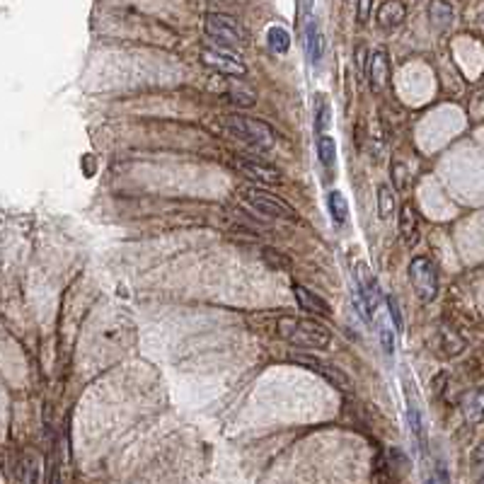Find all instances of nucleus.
Wrapping results in <instances>:
<instances>
[{"label":"nucleus","instance_id":"f257e3e1","mask_svg":"<svg viewBox=\"0 0 484 484\" xmlns=\"http://www.w3.org/2000/svg\"><path fill=\"white\" fill-rule=\"evenodd\" d=\"M276 332L284 342L303 349H325L332 342L330 330H325L320 322L301 320V317H281L276 322Z\"/></svg>","mask_w":484,"mask_h":484},{"label":"nucleus","instance_id":"f03ea898","mask_svg":"<svg viewBox=\"0 0 484 484\" xmlns=\"http://www.w3.org/2000/svg\"><path fill=\"white\" fill-rule=\"evenodd\" d=\"M223 124L238 141L247 143L250 148H255V150L274 148V143H276L274 131H271V126H266L264 122H260V119L242 117V114H230V117L223 119Z\"/></svg>","mask_w":484,"mask_h":484},{"label":"nucleus","instance_id":"7ed1b4c3","mask_svg":"<svg viewBox=\"0 0 484 484\" xmlns=\"http://www.w3.org/2000/svg\"><path fill=\"white\" fill-rule=\"evenodd\" d=\"M240 199L242 204H247L250 209H255L257 214L269 216V218H281V220H298L296 211L290 209L284 199H279L276 194L266 192L262 187H242L240 189Z\"/></svg>","mask_w":484,"mask_h":484},{"label":"nucleus","instance_id":"20e7f679","mask_svg":"<svg viewBox=\"0 0 484 484\" xmlns=\"http://www.w3.org/2000/svg\"><path fill=\"white\" fill-rule=\"evenodd\" d=\"M409 281H412V288L417 290V296L424 303L433 301L439 293V274H436V266L431 264V260H426V257H414L412 260Z\"/></svg>","mask_w":484,"mask_h":484},{"label":"nucleus","instance_id":"39448f33","mask_svg":"<svg viewBox=\"0 0 484 484\" xmlns=\"http://www.w3.org/2000/svg\"><path fill=\"white\" fill-rule=\"evenodd\" d=\"M206 34L214 36L220 44H245V34H242V27L238 25V20L225 12H209L206 15Z\"/></svg>","mask_w":484,"mask_h":484},{"label":"nucleus","instance_id":"423d86ee","mask_svg":"<svg viewBox=\"0 0 484 484\" xmlns=\"http://www.w3.org/2000/svg\"><path fill=\"white\" fill-rule=\"evenodd\" d=\"M201 61L209 68H214V71L225 73V76H233V78L247 76L245 63L240 61L238 56H233V54L220 51V49H204V51H201Z\"/></svg>","mask_w":484,"mask_h":484},{"label":"nucleus","instance_id":"0eeeda50","mask_svg":"<svg viewBox=\"0 0 484 484\" xmlns=\"http://www.w3.org/2000/svg\"><path fill=\"white\" fill-rule=\"evenodd\" d=\"M290 361L293 363H301V366H306V368H310V371H315V373H320L325 380H330L334 387H339V390H349V378L344 376L339 368H334V366H330V363H325V361H320V358H315V356H308V354H296V356H290Z\"/></svg>","mask_w":484,"mask_h":484},{"label":"nucleus","instance_id":"6e6552de","mask_svg":"<svg viewBox=\"0 0 484 484\" xmlns=\"http://www.w3.org/2000/svg\"><path fill=\"white\" fill-rule=\"evenodd\" d=\"M356 288H358V293L366 298L371 312H376L378 301H380V286H378L376 276L371 274V269H368L366 264L356 266Z\"/></svg>","mask_w":484,"mask_h":484},{"label":"nucleus","instance_id":"1a4fd4ad","mask_svg":"<svg viewBox=\"0 0 484 484\" xmlns=\"http://www.w3.org/2000/svg\"><path fill=\"white\" fill-rule=\"evenodd\" d=\"M235 168L260 184H279L281 182L279 172H276L274 168H266V165L257 163V160H235Z\"/></svg>","mask_w":484,"mask_h":484},{"label":"nucleus","instance_id":"9d476101","mask_svg":"<svg viewBox=\"0 0 484 484\" xmlns=\"http://www.w3.org/2000/svg\"><path fill=\"white\" fill-rule=\"evenodd\" d=\"M325 34H322L320 25L315 20L308 22V30H306V51H308V58H310L312 66H320L322 56H325Z\"/></svg>","mask_w":484,"mask_h":484},{"label":"nucleus","instance_id":"9b49d317","mask_svg":"<svg viewBox=\"0 0 484 484\" xmlns=\"http://www.w3.org/2000/svg\"><path fill=\"white\" fill-rule=\"evenodd\" d=\"M293 293H296V301H298V306H301V310H308V312H312V315H320V317L332 315L330 306H327L320 296H315L312 290H308L306 286L296 284L293 286Z\"/></svg>","mask_w":484,"mask_h":484},{"label":"nucleus","instance_id":"f8f14e48","mask_svg":"<svg viewBox=\"0 0 484 484\" xmlns=\"http://www.w3.org/2000/svg\"><path fill=\"white\" fill-rule=\"evenodd\" d=\"M387 76H390V63H387L385 51H376L368 63V82H371L373 92H380L387 85Z\"/></svg>","mask_w":484,"mask_h":484},{"label":"nucleus","instance_id":"ddd939ff","mask_svg":"<svg viewBox=\"0 0 484 484\" xmlns=\"http://www.w3.org/2000/svg\"><path fill=\"white\" fill-rule=\"evenodd\" d=\"M400 235H402V242L407 247H417L419 242V223L417 214L409 204H404L400 209Z\"/></svg>","mask_w":484,"mask_h":484},{"label":"nucleus","instance_id":"4468645a","mask_svg":"<svg viewBox=\"0 0 484 484\" xmlns=\"http://www.w3.org/2000/svg\"><path fill=\"white\" fill-rule=\"evenodd\" d=\"M463 414L470 424H479L484 419V393L472 390L463 397Z\"/></svg>","mask_w":484,"mask_h":484},{"label":"nucleus","instance_id":"2eb2a0df","mask_svg":"<svg viewBox=\"0 0 484 484\" xmlns=\"http://www.w3.org/2000/svg\"><path fill=\"white\" fill-rule=\"evenodd\" d=\"M407 426H409V431L414 433V439H417L419 448H426V431H424V419H422V412H419L417 402H414V397H409V402H407Z\"/></svg>","mask_w":484,"mask_h":484},{"label":"nucleus","instance_id":"dca6fc26","mask_svg":"<svg viewBox=\"0 0 484 484\" xmlns=\"http://www.w3.org/2000/svg\"><path fill=\"white\" fill-rule=\"evenodd\" d=\"M404 15H407V10H404L402 3H385L378 12V20H380L382 30H393L404 20Z\"/></svg>","mask_w":484,"mask_h":484},{"label":"nucleus","instance_id":"f3484780","mask_svg":"<svg viewBox=\"0 0 484 484\" xmlns=\"http://www.w3.org/2000/svg\"><path fill=\"white\" fill-rule=\"evenodd\" d=\"M327 206H330V214H332V218H334V223L342 225L344 220L349 218V204H347V199H344L342 192L327 194Z\"/></svg>","mask_w":484,"mask_h":484},{"label":"nucleus","instance_id":"a211bd4d","mask_svg":"<svg viewBox=\"0 0 484 484\" xmlns=\"http://www.w3.org/2000/svg\"><path fill=\"white\" fill-rule=\"evenodd\" d=\"M330 126H332V107L325 100V95H317V100H315V131L322 136L325 131H330Z\"/></svg>","mask_w":484,"mask_h":484},{"label":"nucleus","instance_id":"6ab92c4d","mask_svg":"<svg viewBox=\"0 0 484 484\" xmlns=\"http://www.w3.org/2000/svg\"><path fill=\"white\" fill-rule=\"evenodd\" d=\"M428 15H431V25L436 30H448L450 22H453V8L446 5V3H431Z\"/></svg>","mask_w":484,"mask_h":484},{"label":"nucleus","instance_id":"aec40b11","mask_svg":"<svg viewBox=\"0 0 484 484\" xmlns=\"http://www.w3.org/2000/svg\"><path fill=\"white\" fill-rule=\"evenodd\" d=\"M317 155H320V163L327 170L334 168L336 163V141L332 136H320L317 138Z\"/></svg>","mask_w":484,"mask_h":484},{"label":"nucleus","instance_id":"412c9836","mask_svg":"<svg viewBox=\"0 0 484 484\" xmlns=\"http://www.w3.org/2000/svg\"><path fill=\"white\" fill-rule=\"evenodd\" d=\"M395 211V196H393V189L387 187V184H380L378 187V216L382 220L390 218Z\"/></svg>","mask_w":484,"mask_h":484},{"label":"nucleus","instance_id":"4be33fe9","mask_svg":"<svg viewBox=\"0 0 484 484\" xmlns=\"http://www.w3.org/2000/svg\"><path fill=\"white\" fill-rule=\"evenodd\" d=\"M395 334H397V332L390 327V322L387 320L378 322V336H380V347H382V352H385L387 358L395 356Z\"/></svg>","mask_w":484,"mask_h":484},{"label":"nucleus","instance_id":"5701e85b","mask_svg":"<svg viewBox=\"0 0 484 484\" xmlns=\"http://www.w3.org/2000/svg\"><path fill=\"white\" fill-rule=\"evenodd\" d=\"M266 39H269L271 51H276V54H286V51H288L290 34L284 30V27H271V30L266 32Z\"/></svg>","mask_w":484,"mask_h":484},{"label":"nucleus","instance_id":"b1692460","mask_svg":"<svg viewBox=\"0 0 484 484\" xmlns=\"http://www.w3.org/2000/svg\"><path fill=\"white\" fill-rule=\"evenodd\" d=\"M426 484H448V472H446L443 463H436L433 472L426 477Z\"/></svg>","mask_w":484,"mask_h":484},{"label":"nucleus","instance_id":"393cba45","mask_svg":"<svg viewBox=\"0 0 484 484\" xmlns=\"http://www.w3.org/2000/svg\"><path fill=\"white\" fill-rule=\"evenodd\" d=\"M387 308H390V315H393V322H395V332H402V315H400V308H397V301L395 298H387Z\"/></svg>","mask_w":484,"mask_h":484},{"label":"nucleus","instance_id":"a878e982","mask_svg":"<svg viewBox=\"0 0 484 484\" xmlns=\"http://www.w3.org/2000/svg\"><path fill=\"white\" fill-rule=\"evenodd\" d=\"M404 172H407V168H404V165H400V163L393 165V179H395V184H397V189L407 187V182H404Z\"/></svg>","mask_w":484,"mask_h":484},{"label":"nucleus","instance_id":"bb28decb","mask_svg":"<svg viewBox=\"0 0 484 484\" xmlns=\"http://www.w3.org/2000/svg\"><path fill=\"white\" fill-rule=\"evenodd\" d=\"M371 8H373L371 0H363L361 5H358V22H366V15H371Z\"/></svg>","mask_w":484,"mask_h":484},{"label":"nucleus","instance_id":"cd10ccee","mask_svg":"<svg viewBox=\"0 0 484 484\" xmlns=\"http://www.w3.org/2000/svg\"><path fill=\"white\" fill-rule=\"evenodd\" d=\"M30 484H39V472H34V474H32Z\"/></svg>","mask_w":484,"mask_h":484},{"label":"nucleus","instance_id":"c85d7f7f","mask_svg":"<svg viewBox=\"0 0 484 484\" xmlns=\"http://www.w3.org/2000/svg\"><path fill=\"white\" fill-rule=\"evenodd\" d=\"M479 484H484V477H482V482H479Z\"/></svg>","mask_w":484,"mask_h":484}]
</instances>
